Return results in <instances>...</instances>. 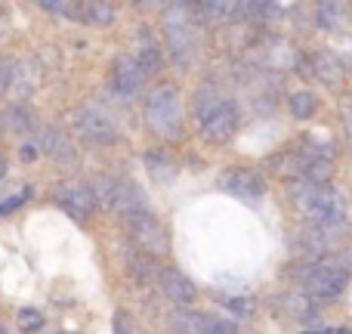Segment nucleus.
I'll use <instances>...</instances> for the list:
<instances>
[{
    "label": "nucleus",
    "instance_id": "1",
    "mask_svg": "<svg viewBox=\"0 0 352 334\" xmlns=\"http://www.w3.org/2000/svg\"><path fill=\"white\" fill-rule=\"evenodd\" d=\"M294 205L300 207L312 229H324V232H337L340 236L346 229V201L337 189L331 186H312V182L300 180L294 186Z\"/></svg>",
    "mask_w": 352,
    "mask_h": 334
},
{
    "label": "nucleus",
    "instance_id": "2",
    "mask_svg": "<svg viewBox=\"0 0 352 334\" xmlns=\"http://www.w3.org/2000/svg\"><path fill=\"white\" fill-rule=\"evenodd\" d=\"M146 118L148 127L161 140H179L182 136V103L179 90L173 84H158L146 96Z\"/></svg>",
    "mask_w": 352,
    "mask_h": 334
},
{
    "label": "nucleus",
    "instance_id": "3",
    "mask_svg": "<svg viewBox=\"0 0 352 334\" xmlns=\"http://www.w3.org/2000/svg\"><path fill=\"white\" fill-rule=\"evenodd\" d=\"M195 6L192 3H170L164 10V37L167 53L179 68H188L195 59Z\"/></svg>",
    "mask_w": 352,
    "mask_h": 334
},
{
    "label": "nucleus",
    "instance_id": "4",
    "mask_svg": "<svg viewBox=\"0 0 352 334\" xmlns=\"http://www.w3.org/2000/svg\"><path fill=\"white\" fill-rule=\"evenodd\" d=\"M346 282H349V275L343 267H328V263H322V267H312L309 273L303 275V291L309 300L328 304V300H337L346 291Z\"/></svg>",
    "mask_w": 352,
    "mask_h": 334
},
{
    "label": "nucleus",
    "instance_id": "5",
    "mask_svg": "<svg viewBox=\"0 0 352 334\" xmlns=\"http://www.w3.org/2000/svg\"><path fill=\"white\" fill-rule=\"evenodd\" d=\"M56 201H59L62 211H65L72 220H78V223H87L90 213L96 211V192H93L90 186H80V182L62 186L59 192H56Z\"/></svg>",
    "mask_w": 352,
    "mask_h": 334
},
{
    "label": "nucleus",
    "instance_id": "6",
    "mask_svg": "<svg viewBox=\"0 0 352 334\" xmlns=\"http://www.w3.org/2000/svg\"><path fill=\"white\" fill-rule=\"evenodd\" d=\"M127 226L130 232H133L136 244H140L142 251H148V254H161V251L167 248V236L164 229H161V223L152 217L148 211H136L127 217Z\"/></svg>",
    "mask_w": 352,
    "mask_h": 334
},
{
    "label": "nucleus",
    "instance_id": "7",
    "mask_svg": "<svg viewBox=\"0 0 352 334\" xmlns=\"http://www.w3.org/2000/svg\"><path fill=\"white\" fill-rule=\"evenodd\" d=\"M223 186H226V192L235 195V198L244 201V205H260L263 192H266L263 176L254 174V170H244V167L229 170V174L223 176Z\"/></svg>",
    "mask_w": 352,
    "mask_h": 334
},
{
    "label": "nucleus",
    "instance_id": "8",
    "mask_svg": "<svg viewBox=\"0 0 352 334\" xmlns=\"http://www.w3.org/2000/svg\"><path fill=\"white\" fill-rule=\"evenodd\" d=\"M142 81H146V74H142L140 62H136L133 56H118L115 72H111V90H115V96L133 99L136 93H140Z\"/></svg>",
    "mask_w": 352,
    "mask_h": 334
},
{
    "label": "nucleus",
    "instance_id": "9",
    "mask_svg": "<svg viewBox=\"0 0 352 334\" xmlns=\"http://www.w3.org/2000/svg\"><path fill=\"white\" fill-rule=\"evenodd\" d=\"M201 130H204V136L210 143H217V146H219V143H229L232 136H235V130H238V105L226 99V103L213 112L210 121H207Z\"/></svg>",
    "mask_w": 352,
    "mask_h": 334
},
{
    "label": "nucleus",
    "instance_id": "10",
    "mask_svg": "<svg viewBox=\"0 0 352 334\" xmlns=\"http://www.w3.org/2000/svg\"><path fill=\"white\" fill-rule=\"evenodd\" d=\"M158 285H161V294H164L167 300H173V304H179V306L192 304V300L198 298L195 282L188 279V275H182L179 269H164V273L158 275Z\"/></svg>",
    "mask_w": 352,
    "mask_h": 334
},
{
    "label": "nucleus",
    "instance_id": "11",
    "mask_svg": "<svg viewBox=\"0 0 352 334\" xmlns=\"http://www.w3.org/2000/svg\"><path fill=\"white\" fill-rule=\"evenodd\" d=\"M74 124H78L80 134H84L87 140H93V143H109V140H115V124H111L105 115L93 112V109H80L78 115H74Z\"/></svg>",
    "mask_w": 352,
    "mask_h": 334
},
{
    "label": "nucleus",
    "instance_id": "12",
    "mask_svg": "<svg viewBox=\"0 0 352 334\" xmlns=\"http://www.w3.org/2000/svg\"><path fill=\"white\" fill-rule=\"evenodd\" d=\"M309 68H312V74H316L322 84H328L331 90H337V87L343 84V78H346V68H343V62L337 59L334 53H312L309 56Z\"/></svg>",
    "mask_w": 352,
    "mask_h": 334
},
{
    "label": "nucleus",
    "instance_id": "13",
    "mask_svg": "<svg viewBox=\"0 0 352 334\" xmlns=\"http://www.w3.org/2000/svg\"><path fill=\"white\" fill-rule=\"evenodd\" d=\"M226 99H219V90L213 84H204V87H198V93H195V121L204 127L207 121H210V115L223 105Z\"/></svg>",
    "mask_w": 352,
    "mask_h": 334
},
{
    "label": "nucleus",
    "instance_id": "14",
    "mask_svg": "<svg viewBox=\"0 0 352 334\" xmlns=\"http://www.w3.org/2000/svg\"><path fill=\"white\" fill-rule=\"evenodd\" d=\"M78 19L84 25H99V28H105V25L115 22V6L102 3V0H87V3H78Z\"/></svg>",
    "mask_w": 352,
    "mask_h": 334
},
{
    "label": "nucleus",
    "instance_id": "15",
    "mask_svg": "<svg viewBox=\"0 0 352 334\" xmlns=\"http://www.w3.org/2000/svg\"><path fill=\"white\" fill-rule=\"evenodd\" d=\"M346 16H349V6H343V3H318V6H316L318 28H324V31H337V28H343Z\"/></svg>",
    "mask_w": 352,
    "mask_h": 334
},
{
    "label": "nucleus",
    "instance_id": "16",
    "mask_svg": "<svg viewBox=\"0 0 352 334\" xmlns=\"http://www.w3.org/2000/svg\"><path fill=\"white\" fill-rule=\"evenodd\" d=\"M41 152H47L50 158H59V161H74L72 143H68V140H65V136H62V134H56V130H43Z\"/></svg>",
    "mask_w": 352,
    "mask_h": 334
},
{
    "label": "nucleus",
    "instance_id": "17",
    "mask_svg": "<svg viewBox=\"0 0 352 334\" xmlns=\"http://www.w3.org/2000/svg\"><path fill=\"white\" fill-rule=\"evenodd\" d=\"M146 167H148V174H152L155 182H170L176 176V165L167 158V152H148Z\"/></svg>",
    "mask_w": 352,
    "mask_h": 334
},
{
    "label": "nucleus",
    "instance_id": "18",
    "mask_svg": "<svg viewBox=\"0 0 352 334\" xmlns=\"http://www.w3.org/2000/svg\"><path fill=\"white\" fill-rule=\"evenodd\" d=\"M287 105H291V115L297 118V121H306V118H312L318 112V99L312 96L309 90H300V93H291V99H287Z\"/></svg>",
    "mask_w": 352,
    "mask_h": 334
},
{
    "label": "nucleus",
    "instance_id": "19",
    "mask_svg": "<svg viewBox=\"0 0 352 334\" xmlns=\"http://www.w3.org/2000/svg\"><path fill=\"white\" fill-rule=\"evenodd\" d=\"M232 10H238V6H232V3H217V0H207V3H198L195 6V16L201 19V22H223L226 16H229Z\"/></svg>",
    "mask_w": 352,
    "mask_h": 334
},
{
    "label": "nucleus",
    "instance_id": "20",
    "mask_svg": "<svg viewBox=\"0 0 352 334\" xmlns=\"http://www.w3.org/2000/svg\"><path fill=\"white\" fill-rule=\"evenodd\" d=\"M331 176H334V165L331 161H309L303 174V182H312V186H328Z\"/></svg>",
    "mask_w": 352,
    "mask_h": 334
},
{
    "label": "nucleus",
    "instance_id": "21",
    "mask_svg": "<svg viewBox=\"0 0 352 334\" xmlns=\"http://www.w3.org/2000/svg\"><path fill=\"white\" fill-rule=\"evenodd\" d=\"M140 68H142V74L146 78H152V74H158L161 72V50L155 47L152 41H146V47H142V53H140Z\"/></svg>",
    "mask_w": 352,
    "mask_h": 334
},
{
    "label": "nucleus",
    "instance_id": "22",
    "mask_svg": "<svg viewBox=\"0 0 352 334\" xmlns=\"http://www.w3.org/2000/svg\"><path fill=\"white\" fill-rule=\"evenodd\" d=\"M37 328H43V316H41V313H37V310H19V331L31 334Z\"/></svg>",
    "mask_w": 352,
    "mask_h": 334
},
{
    "label": "nucleus",
    "instance_id": "23",
    "mask_svg": "<svg viewBox=\"0 0 352 334\" xmlns=\"http://www.w3.org/2000/svg\"><path fill=\"white\" fill-rule=\"evenodd\" d=\"M12 127L16 130H37V124H34V115H31V112H25V109H12Z\"/></svg>",
    "mask_w": 352,
    "mask_h": 334
},
{
    "label": "nucleus",
    "instance_id": "24",
    "mask_svg": "<svg viewBox=\"0 0 352 334\" xmlns=\"http://www.w3.org/2000/svg\"><path fill=\"white\" fill-rule=\"evenodd\" d=\"M43 10L47 12H59V16H78V3H68V0H47L43 3Z\"/></svg>",
    "mask_w": 352,
    "mask_h": 334
},
{
    "label": "nucleus",
    "instance_id": "25",
    "mask_svg": "<svg viewBox=\"0 0 352 334\" xmlns=\"http://www.w3.org/2000/svg\"><path fill=\"white\" fill-rule=\"evenodd\" d=\"M340 121H343V127H346L349 146H352V96H343L340 99Z\"/></svg>",
    "mask_w": 352,
    "mask_h": 334
},
{
    "label": "nucleus",
    "instance_id": "26",
    "mask_svg": "<svg viewBox=\"0 0 352 334\" xmlns=\"http://www.w3.org/2000/svg\"><path fill=\"white\" fill-rule=\"evenodd\" d=\"M12 62H6V59H0V93H6L10 90V84L16 81V72H12Z\"/></svg>",
    "mask_w": 352,
    "mask_h": 334
},
{
    "label": "nucleus",
    "instance_id": "27",
    "mask_svg": "<svg viewBox=\"0 0 352 334\" xmlns=\"http://www.w3.org/2000/svg\"><path fill=\"white\" fill-rule=\"evenodd\" d=\"M25 198H28V189H25V192L22 195H12V198L10 201H3V205H0V213H10L12 211V207H16V205H22V201Z\"/></svg>",
    "mask_w": 352,
    "mask_h": 334
},
{
    "label": "nucleus",
    "instance_id": "28",
    "mask_svg": "<svg viewBox=\"0 0 352 334\" xmlns=\"http://www.w3.org/2000/svg\"><path fill=\"white\" fill-rule=\"evenodd\" d=\"M343 47H346V50H343V68H346V72H352V41H346V43H343Z\"/></svg>",
    "mask_w": 352,
    "mask_h": 334
},
{
    "label": "nucleus",
    "instance_id": "29",
    "mask_svg": "<svg viewBox=\"0 0 352 334\" xmlns=\"http://www.w3.org/2000/svg\"><path fill=\"white\" fill-rule=\"evenodd\" d=\"M3 174H6V161H3V155H0V180H3Z\"/></svg>",
    "mask_w": 352,
    "mask_h": 334
},
{
    "label": "nucleus",
    "instance_id": "30",
    "mask_svg": "<svg viewBox=\"0 0 352 334\" xmlns=\"http://www.w3.org/2000/svg\"><path fill=\"white\" fill-rule=\"evenodd\" d=\"M306 334H331V331H306Z\"/></svg>",
    "mask_w": 352,
    "mask_h": 334
},
{
    "label": "nucleus",
    "instance_id": "31",
    "mask_svg": "<svg viewBox=\"0 0 352 334\" xmlns=\"http://www.w3.org/2000/svg\"><path fill=\"white\" fill-rule=\"evenodd\" d=\"M0 334H10V331H6V328H3V325H0Z\"/></svg>",
    "mask_w": 352,
    "mask_h": 334
},
{
    "label": "nucleus",
    "instance_id": "32",
    "mask_svg": "<svg viewBox=\"0 0 352 334\" xmlns=\"http://www.w3.org/2000/svg\"><path fill=\"white\" fill-rule=\"evenodd\" d=\"M340 334H352V331H340Z\"/></svg>",
    "mask_w": 352,
    "mask_h": 334
}]
</instances>
